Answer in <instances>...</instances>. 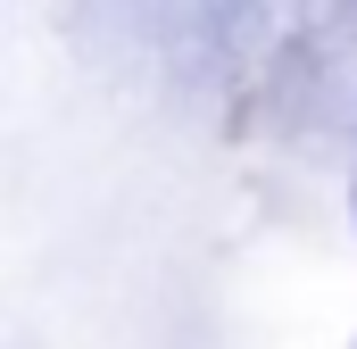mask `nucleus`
Listing matches in <instances>:
<instances>
[]
</instances>
